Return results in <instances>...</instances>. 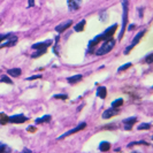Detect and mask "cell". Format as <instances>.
<instances>
[{"mask_svg":"<svg viewBox=\"0 0 153 153\" xmlns=\"http://www.w3.org/2000/svg\"><path fill=\"white\" fill-rule=\"evenodd\" d=\"M114 45H115L114 39H108V40H105V42L101 44V46H99V48L97 50L96 54H97V55H104V54L109 53V52L113 50Z\"/></svg>","mask_w":153,"mask_h":153,"instance_id":"6da1fadb","label":"cell"},{"mask_svg":"<svg viewBox=\"0 0 153 153\" xmlns=\"http://www.w3.org/2000/svg\"><path fill=\"white\" fill-rule=\"evenodd\" d=\"M122 7H123V14H122V28L121 31L119 33V40H121L123 37V33L126 31L127 28V24H128V1L127 0H123L122 1Z\"/></svg>","mask_w":153,"mask_h":153,"instance_id":"7a4b0ae2","label":"cell"},{"mask_svg":"<svg viewBox=\"0 0 153 153\" xmlns=\"http://www.w3.org/2000/svg\"><path fill=\"white\" fill-rule=\"evenodd\" d=\"M116 28H117V24H113L112 27L107 28V29L104 31L102 33H100V36H101V40H108V39H112V37L114 36V32L116 31Z\"/></svg>","mask_w":153,"mask_h":153,"instance_id":"3957f363","label":"cell"},{"mask_svg":"<svg viewBox=\"0 0 153 153\" xmlns=\"http://www.w3.org/2000/svg\"><path fill=\"white\" fill-rule=\"evenodd\" d=\"M144 33H145V30L139 31V32H138L137 35H136V37H135V38H134V40H132V43H131L130 45H129L128 47H127V48H126V50H124V54H128L131 51V50H132V48L135 47V46L137 45L138 42H139V40L142 39V37L144 36Z\"/></svg>","mask_w":153,"mask_h":153,"instance_id":"277c9868","label":"cell"},{"mask_svg":"<svg viewBox=\"0 0 153 153\" xmlns=\"http://www.w3.org/2000/svg\"><path fill=\"white\" fill-rule=\"evenodd\" d=\"M85 127H86V123L85 122H82V123H79L77 127H75L74 129H71V130H69L67 131V132H65L63 135H61L60 137L58 138V139H62V138H65V137H67V136H70V135H73V134H75V132H77V131H81V130H83Z\"/></svg>","mask_w":153,"mask_h":153,"instance_id":"5b68a950","label":"cell"},{"mask_svg":"<svg viewBox=\"0 0 153 153\" xmlns=\"http://www.w3.org/2000/svg\"><path fill=\"white\" fill-rule=\"evenodd\" d=\"M29 119L27 117V116H24L23 114H16V115H12V116H9V119H8V121L10 123H24L27 122Z\"/></svg>","mask_w":153,"mask_h":153,"instance_id":"8992f818","label":"cell"},{"mask_svg":"<svg viewBox=\"0 0 153 153\" xmlns=\"http://www.w3.org/2000/svg\"><path fill=\"white\" fill-rule=\"evenodd\" d=\"M71 24H73V21H71V20L65 21V22H62L61 24H59V25L55 27V31H58V32H63V31L67 30L68 28H70Z\"/></svg>","mask_w":153,"mask_h":153,"instance_id":"52a82bcc","label":"cell"},{"mask_svg":"<svg viewBox=\"0 0 153 153\" xmlns=\"http://www.w3.org/2000/svg\"><path fill=\"white\" fill-rule=\"evenodd\" d=\"M16 42H17V37L14 36V35H12L9 38L6 39L4 43H1V44H0V48H1V47H10V46L14 45Z\"/></svg>","mask_w":153,"mask_h":153,"instance_id":"ba28073f","label":"cell"},{"mask_svg":"<svg viewBox=\"0 0 153 153\" xmlns=\"http://www.w3.org/2000/svg\"><path fill=\"white\" fill-rule=\"evenodd\" d=\"M52 45V40H45V42H42V43H37V44H33L32 48L33 50H46L48 46Z\"/></svg>","mask_w":153,"mask_h":153,"instance_id":"9c48e42d","label":"cell"},{"mask_svg":"<svg viewBox=\"0 0 153 153\" xmlns=\"http://www.w3.org/2000/svg\"><path fill=\"white\" fill-rule=\"evenodd\" d=\"M119 113V111H117V108H108V109H106L104 113H102V119H111L112 116H114V115H116Z\"/></svg>","mask_w":153,"mask_h":153,"instance_id":"30bf717a","label":"cell"},{"mask_svg":"<svg viewBox=\"0 0 153 153\" xmlns=\"http://www.w3.org/2000/svg\"><path fill=\"white\" fill-rule=\"evenodd\" d=\"M137 121V117H129V119H124L123 123H124V129L126 130H131L132 126Z\"/></svg>","mask_w":153,"mask_h":153,"instance_id":"8fae6325","label":"cell"},{"mask_svg":"<svg viewBox=\"0 0 153 153\" xmlns=\"http://www.w3.org/2000/svg\"><path fill=\"white\" fill-rule=\"evenodd\" d=\"M82 0H68V8L69 10H76L81 6Z\"/></svg>","mask_w":153,"mask_h":153,"instance_id":"7c38bea8","label":"cell"},{"mask_svg":"<svg viewBox=\"0 0 153 153\" xmlns=\"http://www.w3.org/2000/svg\"><path fill=\"white\" fill-rule=\"evenodd\" d=\"M97 96L101 98V99H105L106 96H107V89L106 86H99L98 90H97Z\"/></svg>","mask_w":153,"mask_h":153,"instance_id":"4fadbf2b","label":"cell"},{"mask_svg":"<svg viewBox=\"0 0 153 153\" xmlns=\"http://www.w3.org/2000/svg\"><path fill=\"white\" fill-rule=\"evenodd\" d=\"M82 78H83V76H82L81 74H76V75H73V76L68 77L67 81H68L70 84H75V83H78Z\"/></svg>","mask_w":153,"mask_h":153,"instance_id":"5bb4252c","label":"cell"},{"mask_svg":"<svg viewBox=\"0 0 153 153\" xmlns=\"http://www.w3.org/2000/svg\"><path fill=\"white\" fill-rule=\"evenodd\" d=\"M7 74L12 77H19L22 74V70L20 68H12V69H8Z\"/></svg>","mask_w":153,"mask_h":153,"instance_id":"9a60e30c","label":"cell"},{"mask_svg":"<svg viewBox=\"0 0 153 153\" xmlns=\"http://www.w3.org/2000/svg\"><path fill=\"white\" fill-rule=\"evenodd\" d=\"M100 40H101V36L100 35H98V36H96L93 39H91L90 42H89V48H90V51H91L92 48L94 47V46L97 45L98 43H99Z\"/></svg>","mask_w":153,"mask_h":153,"instance_id":"2e32d148","label":"cell"},{"mask_svg":"<svg viewBox=\"0 0 153 153\" xmlns=\"http://www.w3.org/2000/svg\"><path fill=\"white\" fill-rule=\"evenodd\" d=\"M84 27H85V20H81V22H78L74 27V30L76 32H79V31H83L84 30Z\"/></svg>","mask_w":153,"mask_h":153,"instance_id":"e0dca14e","label":"cell"},{"mask_svg":"<svg viewBox=\"0 0 153 153\" xmlns=\"http://www.w3.org/2000/svg\"><path fill=\"white\" fill-rule=\"evenodd\" d=\"M111 147V144L108 142H101L99 144V150L101 152H105V151H108Z\"/></svg>","mask_w":153,"mask_h":153,"instance_id":"ac0fdd59","label":"cell"},{"mask_svg":"<svg viewBox=\"0 0 153 153\" xmlns=\"http://www.w3.org/2000/svg\"><path fill=\"white\" fill-rule=\"evenodd\" d=\"M50 120H51V115H44L42 117L36 119V123H45V122H48Z\"/></svg>","mask_w":153,"mask_h":153,"instance_id":"d6986e66","label":"cell"},{"mask_svg":"<svg viewBox=\"0 0 153 153\" xmlns=\"http://www.w3.org/2000/svg\"><path fill=\"white\" fill-rule=\"evenodd\" d=\"M8 119H9V116L5 114V113H0V124H6L8 121Z\"/></svg>","mask_w":153,"mask_h":153,"instance_id":"ffe728a7","label":"cell"},{"mask_svg":"<svg viewBox=\"0 0 153 153\" xmlns=\"http://www.w3.org/2000/svg\"><path fill=\"white\" fill-rule=\"evenodd\" d=\"M121 105H123V99H122V98H119V99H115L114 101L112 102V107H114V108L120 107Z\"/></svg>","mask_w":153,"mask_h":153,"instance_id":"44dd1931","label":"cell"},{"mask_svg":"<svg viewBox=\"0 0 153 153\" xmlns=\"http://www.w3.org/2000/svg\"><path fill=\"white\" fill-rule=\"evenodd\" d=\"M150 128H151V124L150 123H142V124H139L137 127L138 130H147Z\"/></svg>","mask_w":153,"mask_h":153,"instance_id":"7402d4cb","label":"cell"},{"mask_svg":"<svg viewBox=\"0 0 153 153\" xmlns=\"http://www.w3.org/2000/svg\"><path fill=\"white\" fill-rule=\"evenodd\" d=\"M0 82H4V83H7V84H12L13 82H12V79L7 76V75H2V76L0 77Z\"/></svg>","mask_w":153,"mask_h":153,"instance_id":"603a6c76","label":"cell"},{"mask_svg":"<svg viewBox=\"0 0 153 153\" xmlns=\"http://www.w3.org/2000/svg\"><path fill=\"white\" fill-rule=\"evenodd\" d=\"M0 152H10V149L6 144L0 143Z\"/></svg>","mask_w":153,"mask_h":153,"instance_id":"cb8c5ba5","label":"cell"},{"mask_svg":"<svg viewBox=\"0 0 153 153\" xmlns=\"http://www.w3.org/2000/svg\"><path fill=\"white\" fill-rule=\"evenodd\" d=\"M45 51L46 50H37V52H35V53H32V58H38V56H40L42 54H44L45 53Z\"/></svg>","mask_w":153,"mask_h":153,"instance_id":"d4e9b609","label":"cell"},{"mask_svg":"<svg viewBox=\"0 0 153 153\" xmlns=\"http://www.w3.org/2000/svg\"><path fill=\"white\" fill-rule=\"evenodd\" d=\"M13 33L12 32H9V33H6V35H0V44L4 42V40H6V39H8L10 36H12Z\"/></svg>","mask_w":153,"mask_h":153,"instance_id":"484cf974","label":"cell"},{"mask_svg":"<svg viewBox=\"0 0 153 153\" xmlns=\"http://www.w3.org/2000/svg\"><path fill=\"white\" fill-rule=\"evenodd\" d=\"M131 66L130 62H128V63H126V65H123V66H121L120 68L117 69V71H122V70H126V69H128L129 67Z\"/></svg>","mask_w":153,"mask_h":153,"instance_id":"4316f807","label":"cell"},{"mask_svg":"<svg viewBox=\"0 0 153 153\" xmlns=\"http://www.w3.org/2000/svg\"><path fill=\"white\" fill-rule=\"evenodd\" d=\"M152 58H153V54H149V55H147V56L145 58V62H146V63L151 65V63H152Z\"/></svg>","mask_w":153,"mask_h":153,"instance_id":"83f0119b","label":"cell"},{"mask_svg":"<svg viewBox=\"0 0 153 153\" xmlns=\"http://www.w3.org/2000/svg\"><path fill=\"white\" fill-rule=\"evenodd\" d=\"M38 78H42V75H40V74H38V75H32V76L28 77L27 79H28V81H33V79H38Z\"/></svg>","mask_w":153,"mask_h":153,"instance_id":"f1b7e54d","label":"cell"},{"mask_svg":"<svg viewBox=\"0 0 153 153\" xmlns=\"http://www.w3.org/2000/svg\"><path fill=\"white\" fill-rule=\"evenodd\" d=\"M53 98H55V99H67V94H55V96H53Z\"/></svg>","mask_w":153,"mask_h":153,"instance_id":"f546056e","label":"cell"},{"mask_svg":"<svg viewBox=\"0 0 153 153\" xmlns=\"http://www.w3.org/2000/svg\"><path fill=\"white\" fill-rule=\"evenodd\" d=\"M139 144H144V145H147V143H146V142H144V140H142V142H134V143H130V144H129V147H130V146H132V145H139Z\"/></svg>","mask_w":153,"mask_h":153,"instance_id":"4dcf8cb0","label":"cell"},{"mask_svg":"<svg viewBox=\"0 0 153 153\" xmlns=\"http://www.w3.org/2000/svg\"><path fill=\"white\" fill-rule=\"evenodd\" d=\"M27 130L30 131V132H32V131L35 132V131H36V127H33V126H30V127H28V128H27Z\"/></svg>","mask_w":153,"mask_h":153,"instance_id":"1f68e13d","label":"cell"},{"mask_svg":"<svg viewBox=\"0 0 153 153\" xmlns=\"http://www.w3.org/2000/svg\"><path fill=\"white\" fill-rule=\"evenodd\" d=\"M33 5H35V0H29V5H28V6H29V7H32Z\"/></svg>","mask_w":153,"mask_h":153,"instance_id":"d6a6232c","label":"cell"},{"mask_svg":"<svg viewBox=\"0 0 153 153\" xmlns=\"http://www.w3.org/2000/svg\"><path fill=\"white\" fill-rule=\"evenodd\" d=\"M24 152H25V153H30L31 151H30V150H28V149H23V153H24Z\"/></svg>","mask_w":153,"mask_h":153,"instance_id":"836d02e7","label":"cell"},{"mask_svg":"<svg viewBox=\"0 0 153 153\" xmlns=\"http://www.w3.org/2000/svg\"><path fill=\"white\" fill-rule=\"evenodd\" d=\"M135 28V25L134 24H131V25H129V30H131V29H134Z\"/></svg>","mask_w":153,"mask_h":153,"instance_id":"e575fe53","label":"cell"}]
</instances>
